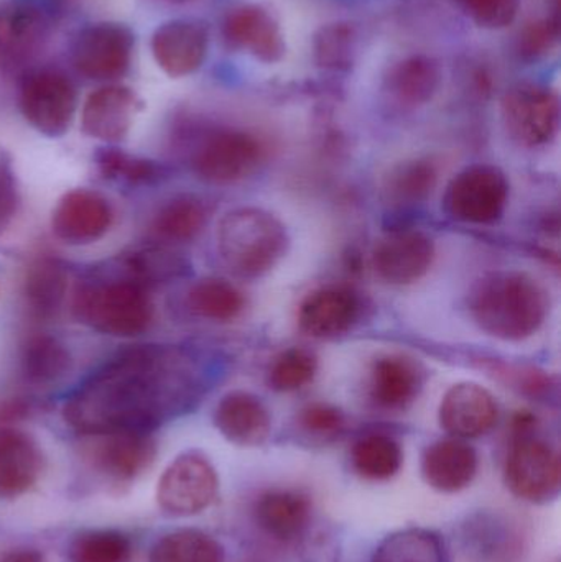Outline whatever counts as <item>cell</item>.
Instances as JSON below:
<instances>
[{
	"label": "cell",
	"mask_w": 561,
	"mask_h": 562,
	"mask_svg": "<svg viewBox=\"0 0 561 562\" xmlns=\"http://www.w3.org/2000/svg\"><path fill=\"white\" fill-rule=\"evenodd\" d=\"M207 211L203 201L193 194H180L165 203L155 214L152 231L164 243H191L203 233Z\"/></svg>",
	"instance_id": "4dcf8cb0"
},
{
	"label": "cell",
	"mask_w": 561,
	"mask_h": 562,
	"mask_svg": "<svg viewBox=\"0 0 561 562\" xmlns=\"http://www.w3.org/2000/svg\"><path fill=\"white\" fill-rule=\"evenodd\" d=\"M141 109V98L127 86H102L82 104V134L104 144H119L127 137Z\"/></svg>",
	"instance_id": "ac0fdd59"
},
{
	"label": "cell",
	"mask_w": 561,
	"mask_h": 562,
	"mask_svg": "<svg viewBox=\"0 0 561 562\" xmlns=\"http://www.w3.org/2000/svg\"><path fill=\"white\" fill-rule=\"evenodd\" d=\"M112 223L111 203L86 188L63 194L52 214L53 236L71 247L92 246L109 233Z\"/></svg>",
	"instance_id": "5bb4252c"
},
{
	"label": "cell",
	"mask_w": 561,
	"mask_h": 562,
	"mask_svg": "<svg viewBox=\"0 0 561 562\" xmlns=\"http://www.w3.org/2000/svg\"><path fill=\"white\" fill-rule=\"evenodd\" d=\"M480 471L476 449L463 439H440L425 449L422 475L425 484L438 494L453 495L467 491Z\"/></svg>",
	"instance_id": "7402d4cb"
},
{
	"label": "cell",
	"mask_w": 561,
	"mask_h": 562,
	"mask_svg": "<svg viewBox=\"0 0 561 562\" xmlns=\"http://www.w3.org/2000/svg\"><path fill=\"white\" fill-rule=\"evenodd\" d=\"M422 375L412 360L402 356H384L371 370V398L384 409H402L417 398Z\"/></svg>",
	"instance_id": "484cf974"
},
{
	"label": "cell",
	"mask_w": 561,
	"mask_h": 562,
	"mask_svg": "<svg viewBox=\"0 0 561 562\" xmlns=\"http://www.w3.org/2000/svg\"><path fill=\"white\" fill-rule=\"evenodd\" d=\"M188 360L173 349L134 346L92 372L63 405V418L82 438L152 432L197 402Z\"/></svg>",
	"instance_id": "6da1fadb"
},
{
	"label": "cell",
	"mask_w": 561,
	"mask_h": 562,
	"mask_svg": "<svg viewBox=\"0 0 561 562\" xmlns=\"http://www.w3.org/2000/svg\"><path fill=\"white\" fill-rule=\"evenodd\" d=\"M220 494L216 468L201 451H184L158 479L157 505L171 518H190L206 512Z\"/></svg>",
	"instance_id": "8992f818"
},
{
	"label": "cell",
	"mask_w": 561,
	"mask_h": 562,
	"mask_svg": "<svg viewBox=\"0 0 561 562\" xmlns=\"http://www.w3.org/2000/svg\"><path fill=\"white\" fill-rule=\"evenodd\" d=\"M68 294V277L65 270L43 259L26 270L23 281V301L30 316L38 321H49L58 316Z\"/></svg>",
	"instance_id": "f546056e"
},
{
	"label": "cell",
	"mask_w": 561,
	"mask_h": 562,
	"mask_svg": "<svg viewBox=\"0 0 561 562\" xmlns=\"http://www.w3.org/2000/svg\"><path fill=\"white\" fill-rule=\"evenodd\" d=\"M19 207V194L12 177L0 170V234L10 226Z\"/></svg>",
	"instance_id": "b9f144b4"
},
{
	"label": "cell",
	"mask_w": 561,
	"mask_h": 562,
	"mask_svg": "<svg viewBox=\"0 0 561 562\" xmlns=\"http://www.w3.org/2000/svg\"><path fill=\"white\" fill-rule=\"evenodd\" d=\"M359 303L351 290L345 286L316 288L299 307V326L306 336L333 339L351 329L358 319Z\"/></svg>",
	"instance_id": "cb8c5ba5"
},
{
	"label": "cell",
	"mask_w": 561,
	"mask_h": 562,
	"mask_svg": "<svg viewBox=\"0 0 561 562\" xmlns=\"http://www.w3.org/2000/svg\"><path fill=\"white\" fill-rule=\"evenodd\" d=\"M96 165L105 180L131 187H152L167 177V170L157 161L127 154L121 148H99Z\"/></svg>",
	"instance_id": "e575fe53"
},
{
	"label": "cell",
	"mask_w": 561,
	"mask_h": 562,
	"mask_svg": "<svg viewBox=\"0 0 561 562\" xmlns=\"http://www.w3.org/2000/svg\"><path fill=\"white\" fill-rule=\"evenodd\" d=\"M532 419L517 422V435L504 468V481L514 497L530 505H550L561 494V459L550 442L532 432Z\"/></svg>",
	"instance_id": "5b68a950"
},
{
	"label": "cell",
	"mask_w": 561,
	"mask_h": 562,
	"mask_svg": "<svg viewBox=\"0 0 561 562\" xmlns=\"http://www.w3.org/2000/svg\"><path fill=\"white\" fill-rule=\"evenodd\" d=\"M318 360L310 350L292 347L273 360L269 385L276 392L290 393L303 389L315 379Z\"/></svg>",
	"instance_id": "f35d334b"
},
{
	"label": "cell",
	"mask_w": 561,
	"mask_h": 562,
	"mask_svg": "<svg viewBox=\"0 0 561 562\" xmlns=\"http://www.w3.org/2000/svg\"><path fill=\"white\" fill-rule=\"evenodd\" d=\"M127 277L135 283L150 290L154 284L165 283L180 276L183 262L177 254L167 247L147 246L138 247L122 257Z\"/></svg>",
	"instance_id": "8d00e7d4"
},
{
	"label": "cell",
	"mask_w": 561,
	"mask_h": 562,
	"mask_svg": "<svg viewBox=\"0 0 561 562\" xmlns=\"http://www.w3.org/2000/svg\"><path fill=\"white\" fill-rule=\"evenodd\" d=\"M72 369V359L65 344L49 334H32L20 352V372L29 385L45 389L65 379Z\"/></svg>",
	"instance_id": "4316f807"
},
{
	"label": "cell",
	"mask_w": 561,
	"mask_h": 562,
	"mask_svg": "<svg viewBox=\"0 0 561 562\" xmlns=\"http://www.w3.org/2000/svg\"><path fill=\"white\" fill-rule=\"evenodd\" d=\"M500 408L490 390L480 383L460 382L441 398L438 419L450 438L476 439L496 426Z\"/></svg>",
	"instance_id": "e0dca14e"
},
{
	"label": "cell",
	"mask_w": 561,
	"mask_h": 562,
	"mask_svg": "<svg viewBox=\"0 0 561 562\" xmlns=\"http://www.w3.org/2000/svg\"><path fill=\"white\" fill-rule=\"evenodd\" d=\"M132 541L117 530H89L69 547V562H131Z\"/></svg>",
	"instance_id": "74e56055"
},
{
	"label": "cell",
	"mask_w": 561,
	"mask_h": 562,
	"mask_svg": "<svg viewBox=\"0 0 561 562\" xmlns=\"http://www.w3.org/2000/svg\"><path fill=\"white\" fill-rule=\"evenodd\" d=\"M254 521L270 540L282 544L299 543L308 533L313 520V502L296 488H273L254 502Z\"/></svg>",
	"instance_id": "d6986e66"
},
{
	"label": "cell",
	"mask_w": 561,
	"mask_h": 562,
	"mask_svg": "<svg viewBox=\"0 0 561 562\" xmlns=\"http://www.w3.org/2000/svg\"><path fill=\"white\" fill-rule=\"evenodd\" d=\"M19 105L25 121L38 134L59 138L71 127L78 92L71 79L58 69H38L23 79Z\"/></svg>",
	"instance_id": "52a82bcc"
},
{
	"label": "cell",
	"mask_w": 561,
	"mask_h": 562,
	"mask_svg": "<svg viewBox=\"0 0 561 562\" xmlns=\"http://www.w3.org/2000/svg\"><path fill=\"white\" fill-rule=\"evenodd\" d=\"M214 426L231 445L259 448L269 441L272 416L262 400L253 393L231 392L214 409Z\"/></svg>",
	"instance_id": "d4e9b609"
},
{
	"label": "cell",
	"mask_w": 561,
	"mask_h": 562,
	"mask_svg": "<svg viewBox=\"0 0 561 562\" xmlns=\"http://www.w3.org/2000/svg\"><path fill=\"white\" fill-rule=\"evenodd\" d=\"M266 158V147L249 132L217 131L194 150L193 170L211 184L239 183L254 173Z\"/></svg>",
	"instance_id": "9c48e42d"
},
{
	"label": "cell",
	"mask_w": 561,
	"mask_h": 562,
	"mask_svg": "<svg viewBox=\"0 0 561 562\" xmlns=\"http://www.w3.org/2000/svg\"><path fill=\"white\" fill-rule=\"evenodd\" d=\"M509 200V183L500 168L474 165L448 184L445 207L453 220L468 224H493L503 216Z\"/></svg>",
	"instance_id": "8fae6325"
},
{
	"label": "cell",
	"mask_w": 561,
	"mask_h": 562,
	"mask_svg": "<svg viewBox=\"0 0 561 562\" xmlns=\"http://www.w3.org/2000/svg\"><path fill=\"white\" fill-rule=\"evenodd\" d=\"M0 562H45V558L35 548H15L7 551Z\"/></svg>",
	"instance_id": "7bdbcfd3"
},
{
	"label": "cell",
	"mask_w": 561,
	"mask_h": 562,
	"mask_svg": "<svg viewBox=\"0 0 561 562\" xmlns=\"http://www.w3.org/2000/svg\"><path fill=\"white\" fill-rule=\"evenodd\" d=\"M523 538L509 518L494 512H478L461 524V551L470 562H514Z\"/></svg>",
	"instance_id": "603a6c76"
},
{
	"label": "cell",
	"mask_w": 561,
	"mask_h": 562,
	"mask_svg": "<svg viewBox=\"0 0 561 562\" xmlns=\"http://www.w3.org/2000/svg\"><path fill=\"white\" fill-rule=\"evenodd\" d=\"M474 323L501 340L529 339L549 313V294L539 280L517 270L487 273L470 293Z\"/></svg>",
	"instance_id": "7a4b0ae2"
},
{
	"label": "cell",
	"mask_w": 561,
	"mask_h": 562,
	"mask_svg": "<svg viewBox=\"0 0 561 562\" xmlns=\"http://www.w3.org/2000/svg\"><path fill=\"white\" fill-rule=\"evenodd\" d=\"M437 181L438 171L431 161H405L389 173L384 191L392 203L411 206L427 200L437 187Z\"/></svg>",
	"instance_id": "d590c367"
},
{
	"label": "cell",
	"mask_w": 561,
	"mask_h": 562,
	"mask_svg": "<svg viewBox=\"0 0 561 562\" xmlns=\"http://www.w3.org/2000/svg\"><path fill=\"white\" fill-rule=\"evenodd\" d=\"M223 36L231 48L266 65L282 61L287 53L282 23L269 7L260 3H244L231 10L223 22Z\"/></svg>",
	"instance_id": "4fadbf2b"
},
{
	"label": "cell",
	"mask_w": 561,
	"mask_h": 562,
	"mask_svg": "<svg viewBox=\"0 0 561 562\" xmlns=\"http://www.w3.org/2000/svg\"><path fill=\"white\" fill-rule=\"evenodd\" d=\"M150 48L165 75L184 78L197 72L206 61L210 32L200 20H168L155 30Z\"/></svg>",
	"instance_id": "9a60e30c"
},
{
	"label": "cell",
	"mask_w": 561,
	"mask_h": 562,
	"mask_svg": "<svg viewBox=\"0 0 561 562\" xmlns=\"http://www.w3.org/2000/svg\"><path fill=\"white\" fill-rule=\"evenodd\" d=\"M464 13L483 29L509 26L519 15L520 0H460Z\"/></svg>",
	"instance_id": "60d3db41"
},
{
	"label": "cell",
	"mask_w": 561,
	"mask_h": 562,
	"mask_svg": "<svg viewBox=\"0 0 561 562\" xmlns=\"http://www.w3.org/2000/svg\"><path fill=\"white\" fill-rule=\"evenodd\" d=\"M49 35V20L35 3H0V65H25L38 55Z\"/></svg>",
	"instance_id": "ffe728a7"
},
{
	"label": "cell",
	"mask_w": 561,
	"mask_h": 562,
	"mask_svg": "<svg viewBox=\"0 0 561 562\" xmlns=\"http://www.w3.org/2000/svg\"><path fill=\"white\" fill-rule=\"evenodd\" d=\"M85 439L86 465L115 488L134 484L150 469L157 456V445L148 432H112Z\"/></svg>",
	"instance_id": "ba28073f"
},
{
	"label": "cell",
	"mask_w": 561,
	"mask_h": 562,
	"mask_svg": "<svg viewBox=\"0 0 561 562\" xmlns=\"http://www.w3.org/2000/svg\"><path fill=\"white\" fill-rule=\"evenodd\" d=\"M154 313L147 288L131 279L82 284L72 297L76 319L105 336H141L150 327Z\"/></svg>",
	"instance_id": "277c9868"
},
{
	"label": "cell",
	"mask_w": 561,
	"mask_h": 562,
	"mask_svg": "<svg viewBox=\"0 0 561 562\" xmlns=\"http://www.w3.org/2000/svg\"><path fill=\"white\" fill-rule=\"evenodd\" d=\"M371 562H451L447 541L430 528H402L375 548Z\"/></svg>",
	"instance_id": "83f0119b"
},
{
	"label": "cell",
	"mask_w": 561,
	"mask_h": 562,
	"mask_svg": "<svg viewBox=\"0 0 561 562\" xmlns=\"http://www.w3.org/2000/svg\"><path fill=\"white\" fill-rule=\"evenodd\" d=\"M345 415L328 403H312L300 412L299 428L310 441H335L345 429Z\"/></svg>",
	"instance_id": "ab89813d"
},
{
	"label": "cell",
	"mask_w": 561,
	"mask_h": 562,
	"mask_svg": "<svg viewBox=\"0 0 561 562\" xmlns=\"http://www.w3.org/2000/svg\"><path fill=\"white\" fill-rule=\"evenodd\" d=\"M404 464V451L394 438L381 432L366 435L351 449V465L364 481L385 482L394 479Z\"/></svg>",
	"instance_id": "d6a6232c"
},
{
	"label": "cell",
	"mask_w": 561,
	"mask_h": 562,
	"mask_svg": "<svg viewBox=\"0 0 561 562\" xmlns=\"http://www.w3.org/2000/svg\"><path fill=\"white\" fill-rule=\"evenodd\" d=\"M435 260V246L420 231H392L382 237L372 254L379 279L395 286H407L424 279Z\"/></svg>",
	"instance_id": "2e32d148"
},
{
	"label": "cell",
	"mask_w": 561,
	"mask_h": 562,
	"mask_svg": "<svg viewBox=\"0 0 561 562\" xmlns=\"http://www.w3.org/2000/svg\"><path fill=\"white\" fill-rule=\"evenodd\" d=\"M43 469L45 458L35 438L13 426H0V498L15 501L29 494Z\"/></svg>",
	"instance_id": "44dd1931"
},
{
	"label": "cell",
	"mask_w": 561,
	"mask_h": 562,
	"mask_svg": "<svg viewBox=\"0 0 561 562\" xmlns=\"http://www.w3.org/2000/svg\"><path fill=\"white\" fill-rule=\"evenodd\" d=\"M289 249L285 226L269 211L237 207L217 226V250L227 269L240 279L269 273Z\"/></svg>",
	"instance_id": "3957f363"
},
{
	"label": "cell",
	"mask_w": 561,
	"mask_h": 562,
	"mask_svg": "<svg viewBox=\"0 0 561 562\" xmlns=\"http://www.w3.org/2000/svg\"><path fill=\"white\" fill-rule=\"evenodd\" d=\"M187 303L188 307L203 319L231 323L243 314L246 297L231 281L211 277L191 286Z\"/></svg>",
	"instance_id": "836d02e7"
},
{
	"label": "cell",
	"mask_w": 561,
	"mask_h": 562,
	"mask_svg": "<svg viewBox=\"0 0 561 562\" xmlns=\"http://www.w3.org/2000/svg\"><path fill=\"white\" fill-rule=\"evenodd\" d=\"M134 48V32L124 23H92L76 36L72 65L92 81H117L131 69Z\"/></svg>",
	"instance_id": "30bf717a"
},
{
	"label": "cell",
	"mask_w": 561,
	"mask_h": 562,
	"mask_svg": "<svg viewBox=\"0 0 561 562\" xmlns=\"http://www.w3.org/2000/svg\"><path fill=\"white\" fill-rule=\"evenodd\" d=\"M440 68L424 55L408 56L395 63L388 76V91L405 108H418L431 101L440 88Z\"/></svg>",
	"instance_id": "f1b7e54d"
},
{
	"label": "cell",
	"mask_w": 561,
	"mask_h": 562,
	"mask_svg": "<svg viewBox=\"0 0 561 562\" xmlns=\"http://www.w3.org/2000/svg\"><path fill=\"white\" fill-rule=\"evenodd\" d=\"M223 544L203 530L181 528L158 538L148 554V562H224Z\"/></svg>",
	"instance_id": "1f68e13d"
},
{
	"label": "cell",
	"mask_w": 561,
	"mask_h": 562,
	"mask_svg": "<svg viewBox=\"0 0 561 562\" xmlns=\"http://www.w3.org/2000/svg\"><path fill=\"white\" fill-rule=\"evenodd\" d=\"M503 121L520 147H543L559 131V99L540 86H517L503 99Z\"/></svg>",
	"instance_id": "7c38bea8"
}]
</instances>
